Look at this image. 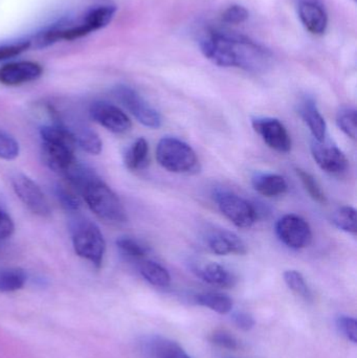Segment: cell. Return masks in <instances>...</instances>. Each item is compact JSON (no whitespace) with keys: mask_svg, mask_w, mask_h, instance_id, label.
<instances>
[{"mask_svg":"<svg viewBox=\"0 0 357 358\" xmlns=\"http://www.w3.org/2000/svg\"><path fill=\"white\" fill-rule=\"evenodd\" d=\"M205 58L220 67H236L249 73H264L272 64V55L251 38L234 31L211 29L201 41Z\"/></svg>","mask_w":357,"mask_h":358,"instance_id":"6da1fadb","label":"cell"},{"mask_svg":"<svg viewBox=\"0 0 357 358\" xmlns=\"http://www.w3.org/2000/svg\"><path fill=\"white\" fill-rule=\"evenodd\" d=\"M115 6H92L80 14L63 17L38 31L31 39V48H45L60 41H73L104 29L115 18Z\"/></svg>","mask_w":357,"mask_h":358,"instance_id":"7a4b0ae2","label":"cell"},{"mask_svg":"<svg viewBox=\"0 0 357 358\" xmlns=\"http://www.w3.org/2000/svg\"><path fill=\"white\" fill-rule=\"evenodd\" d=\"M82 196L99 218L113 223L127 221V213L119 196L100 178L90 182L82 192Z\"/></svg>","mask_w":357,"mask_h":358,"instance_id":"3957f363","label":"cell"},{"mask_svg":"<svg viewBox=\"0 0 357 358\" xmlns=\"http://www.w3.org/2000/svg\"><path fill=\"white\" fill-rule=\"evenodd\" d=\"M159 165L172 173L193 174L198 172L199 161L190 145L180 138L166 136L156 147Z\"/></svg>","mask_w":357,"mask_h":358,"instance_id":"277c9868","label":"cell"},{"mask_svg":"<svg viewBox=\"0 0 357 358\" xmlns=\"http://www.w3.org/2000/svg\"><path fill=\"white\" fill-rule=\"evenodd\" d=\"M71 240L75 254L100 267L104 259L106 243L100 229L86 219H77L71 224Z\"/></svg>","mask_w":357,"mask_h":358,"instance_id":"5b68a950","label":"cell"},{"mask_svg":"<svg viewBox=\"0 0 357 358\" xmlns=\"http://www.w3.org/2000/svg\"><path fill=\"white\" fill-rule=\"evenodd\" d=\"M42 159L52 171L62 174L75 161V144L73 138L61 129H50L43 134Z\"/></svg>","mask_w":357,"mask_h":358,"instance_id":"8992f818","label":"cell"},{"mask_svg":"<svg viewBox=\"0 0 357 358\" xmlns=\"http://www.w3.org/2000/svg\"><path fill=\"white\" fill-rule=\"evenodd\" d=\"M48 111L54 120V124L68 132L75 146H79L90 155H98L102 151V141L99 134L79 115L61 111L52 105H48Z\"/></svg>","mask_w":357,"mask_h":358,"instance_id":"52a82bcc","label":"cell"},{"mask_svg":"<svg viewBox=\"0 0 357 358\" xmlns=\"http://www.w3.org/2000/svg\"><path fill=\"white\" fill-rule=\"evenodd\" d=\"M214 199L221 214L240 229H249L255 224L258 213L255 206L245 198L228 189H217Z\"/></svg>","mask_w":357,"mask_h":358,"instance_id":"ba28073f","label":"cell"},{"mask_svg":"<svg viewBox=\"0 0 357 358\" xmlns=\"http://www.w3.org/2000/svg\"><path fill=\"white\" fill-rule=\"evenodd\" d=\"M113 94L119 103L145 127L157 129L161 126V117L156 109L149 105L136 90L129 86L119 85Z\"/></svg>","mask_w":357,"mask_h":358,"instance_id":"9c48e42d","label":"cell"},{"mask_svg":"<svg viewBox=\"0 0 357 358\" xmlns=\"http://www.w3.org/2000/svg\"><path fill=\"white\" fill-rule=\"evenodd\" d=\"M276 234L279 240L291 250L307 248L312 241L309 223L295 214L285 215L276 223Z\"/></svg>","mask_w":357,"mask_h":358,"instance_id":"30bf717a","label":"cell"},{"mask_svg":"<svg viewBox=\"0 0 357 358\" xmlns=\"http://www.w3.org/2000/svg\"><path fill=\"white\" fill-rule=\"evenodd\" d=\"M12 185L17 197L31 213L40 217L50 216V203L35 181L23 174H17L12 178Z\"/></svg>","mask_w":357,"mask_h":358,"instance_id":"8fae6325","label":"cell"},{"mask_svg":"<svg viewBox=\"0 0 357 358\" xmlns=\"http://www.w3.org/2000/svg\"><path fill=\"white\" fill-rule=\"evenodd\" d=\"M254 130L261 136L266 145L279 153H289L291 150V138L285 126L274 117H254L252 120Z\"/></svg>","mask_w":357,"mask_h":358,"instance_id":"7c38bea8","label":"cell"},{"mask_svg":"<svg viewBox=\"0 0 357 358\" xmlns=\"http://www.w3.org/2000/svg\"><path fill=\"white\" fill-rule=\"evenodd\" d=\"M310 149L316 165L326 173L335 176L347 170L349 163L347 157L337 145L327 138L324 141L312 140Z\"/></svg>","mask_w":357,"mask_h":358,"instance_id":"4fadbf2b","label":"cell"},{"mask_svg":"<svg viewBox=\"0 0 357 358\" xmlns=\"http://www.w3.org/2000/svg\"><path fill=\"white\" fill-rule=\"evenodd\" d=\"M89 115L94 122L113 134H125L132 126L129 117L122 109L104 101L92 103Z\"/></svg>","mask_w":357,"mask_h":358,"instance_id":"5bb4252c","label":"cell"},{"mask_svg":"<svg viewBox=\"0 0 357 358\" xmlns=\"http://www.w3.org/2000/svg\"><path fill=\"white\" fill-rule=\"evenodd\" d=\"M302 24L314 35H323L328 27V15L321 0H297Z\"/></svg>","mask_w":357,"mask_h":358,"instance_id":"9a60e30c","label":"cell"},{"mask_svg":"<svg viewBox=\"0 0 357 358\" xmlns=\"http://www.w3.org/2000/svg\"><path fill=\"white\" fill-rule=\"evenodd\" d=\"M43 73L41 65L31 61L10 62L0 67V83L18 86L39 79Z\"/></svg>","mask_w":357,"mask_h":358,"instance_id":"2e32d148","label":"cell"},{"mask_svg":"<svg viewBox=\"0 0 357 358\" xmlns=\"http://www.w3.org/2000/svg\"><path fill=\"white\" fill-rule=\"evenodd\" d=\"M207 245L217 256L245 255L247 244L237 234L228 229H214L207 236Z\"/></svg>","mask_w":357,"mask_h":358,"instance_id":"e0dca14e","label":"cell"},{"mask_svg":"<svg viewBox=\"0 0 357 358\" xmlns=\"http://www.w3.org/2000/svg\"><path fill=\"white\" fill-rule=\"evenodd\" d=\"M193 273L205 283L218 287L230 288L237 283V278L232 271L216 262H207L195 264Z\"/></svg>","mask_w":357,"mask_h":358,"instance_id":"ac0fdd59","label":"cell"},{"mask_svg":"<svg viewBox=\"0 0 357 358\" xmlns=\"http://www.w3.org/2000/svg\"><path fill=\"white\" fill-rule=\"evenodd\" d=\"M298 111L309 128L314 140L324 141L327 138V124L319 110L316 101L310 96H305L298 105Z\"/></svg>","mask_w":357,"mask_h":358,"instance_id":"d6986e66","label":"cell"},{"mask_svg":"<svg viewBox=\"0 0 357 358\" xmlns=\"http://www.w3.org/2000/svg\"><path fill=\"white\" fill-rule=\"evenodd\" d=\"M252 185L256 192L265 197L284 195L289 189L286 179L279 174L256 173L252 178Z\"/></svg>","mask_w":357,"mask_h":358,"instance_id":"ffe728a7","label":"cell"},{"mask_svg":"<svg viewBox=\"0 0 357 358\" xmlns=\"http://www.w3.org/2000/svg\"><path fill=\"white\" fill-rule=\"evenodd\" d=\"M62 176L68 180V182L82 194L86 187L92 181L99 178L98 174L84 164L79 163L77 159L73 162L66 168Z\"/></svg>","mask_w":357,"mask_h":358,"instance_id":"44dd1931","label":"cell"},{"mask_svg":"<svg viewBox=\"0 0 357 358\" xmlns=\"http://www.w3.org/2000/svg\"><path fill=\"white\" fill-rule=\"evenodd\" d=\"M126 167L131 171L144 169L149 163V144L144 138H138L129 147L124 157Z\"/></svg>","mask_w":357,"mask_h":358,"instance_id":"7402d4cb","label":"cell"},{"mask_svg":"<svg viewBox=\"0 0 357 358\" xmlns=\"http://www.w3.org/2000/svg\"><path fill=\"white\" fill-rule=\"evenodd\" d=\"M140 273L147 282L155 287H168L171 283L169 271L155 261H143L140 264Z\"/></svg>","mask_w":357,"mask_h":358,"instance_id":"603a6c76","label":"cell"},{"mask_svg":"<svg viewBox=\"0 0 357 358\" xmlns=\"http://www.w3.org/2000/svg\"><path fill=\"white\" fill-rule=\"evenodd\" d=\"M197 304L205 308L211 309L219 315H228L232 313L234 303L228 294H220V292H203L197 294Z\"/></svg>","mask_w":357,"mask_h":358,"instance_id":"cb8c5ba5","label":"cell"},{"mask_svg":"<svg viewBox=\"0 0 357 358\" xmlns=\"http://www.w3.org/2000/svg\"><path fill=\"white\" fill-rule=\"evenodd\" d=\"M150 350L155 358H191L177 343L168 338H153Z\"/></svg>","mask_w":357,"mask_h":358,"instance_id":"d4e9b609","label":"cell"},{"mask_svg":"<svg viewBox=\"0 0 357 358\" xmlns=\"http://www.w3.org/2000/svg\"><path fill=\"white\" fill-rule=\"evenodd\" d=\"M27 273L17 267L0 268V292H14L20 290L27 283Z\"/></svg>","mask_w":357,"mask_h":358,"instance_id":"484cf974","label":"cell"},{"mask_svg":"<svg viewBox=\"0 0 357 358\" xmlns=\"http://www.w3.org/2000/svg\"><path fill=\"white\" fill-rule=\"evenodd\" d=\"M333 224L346 233L356 235L357 231L356 210L352 206H342L331 217Z\"/></svg>","mask_w":357,"mask_h":358,"instance_id":"4316f807","label":"cell"},{"mask_svg":"<svg viewBox=\"0 0 357 358\" xmlns=\"http://www.w3.org/2000/svg\"><path fill=\"white\" fill-rule=\"evenodd\" d=\"M283 279L287 287L295 292L297 296H301L304 300L309 301L312 299V292L307 285L305 278L300 271H286L283 273Z\"/></svg>","mask_w":357,"mask_h":358,"instance_id":"83f0119b","label":"cell"},{"mask_svg":"<svg viewBox=\"0 0 357 358\" xmlns=\"http://www.w3.org/2000/svg\"><path fill=\"white\" fill-rule=\"evenodd\" d=\"M117 246L124 256L131 259H144L149 254V248L131 237H121L117 240Z\"/></svg>","mask_w":357,"mask_h":358,"instance_id":"f1b7e54d","label":"cell"},{"mask_svg":"<svg viewBox=\"0 0 357 358\" xmlns=\"http://www.w3.org/2000/svg\"><path fill=\"white\" fill-rule=\"evenodd\" d=\"M357 113L351 107L342 108L337 115V125L348 138L356 140L357 131Z\"/></svg>","mask_w":357,"mask_h":358,"instance_id":"f546056e","label":"cell"},{"mask_svg":"<svg viewBox=\"0 0 357 358\" xmlns=\"http://www.w3.org/2000/svg\"><path fill=\"white\" fill-rule=\"evenodd\" d=\"M298 176L301 179L302 183H303L304 187L306 191L309 194L310 197L314 200V201L319 202L321 204H325L327 202V197L323 192L322 187L319 185L316 179L312 176V174L306 172L305 170L296 169Z\"/></svg>","mask_w":357,"mask_h":358,"instance_id":"4dcf8cb0","label":"cell"},{"mask_svg":"<svg viewBox=\"0 0 357 358\" xmlns=\"http://www.w3.org/2000/svg\"><path fill=\"white\" fill-rule=\"evenodd\" d=\"M54 195L63 208L67 212L75 213L81 208V200L71 189L58 185L54 187Z\"/></svg>","mask_w":357,"mask_h":358,"instance_id":"1f68e13d","label":"cell"},{"mask_svg":"<svg viewBox=\"0 0 357 358\" xmlns=\"http://www.w3.org/2000/svg\"><path fill=\"white\" fill-rule=\"evenodd\" d=\"M18 142L10 134L0 129V159L4 161H13L19 155Z\"/></svg>","mask_w":357,"mask_h":358,"instance_id":"d6a6232c","label":"cell"},{"mask_svg":"<svg viewBox=\"0 0 357 358\" xmlns=\"http://www.w3.org/2000/svg\"><path fill=\"white\" fill-rule=\"evenodd\" d=\"M29 48H31L29 39L4 42V43L0 44V62L22 54L23 52L29 50Z\"/></svg>","mask_w":357,"mask_h":358,"instance_id":"836d02e7","label":"cell"},{"mask_svg":"<svg viewBox=\"0 0 357 358\" xmlns=\"http://www.w3.org/2000/svg\"><path fill=\"white\" fill-rule=\"evenodd\" d=\"M335 324H337V330L344 338H347L354 344H356L357 323L354 317H348V315H340L335 321Z\"/></svg>","mask_w":357,"mask_h":358,"instance_id":"e575fe53","label":"cell"},{"mask_svg":"<svg viewBox=\"0 0 357 358\" xmlns=\"http://www.w3.org/2000/svg\"><path fill=\"white\" fill-rule=\"evenodd\" d=\"M247 18H249V12L247 8L238 6V4L228 6L222 14V20L226 23H230V24H239V23L245 22Z\"/></svg>","mask_w":357,"mask_h":358,"instance_id":"d590c367","label":"cell"},{"mask_svg":"<svg viewBox=\"0 0 357 358\" xmlns=\"http://www.w3.org/2000/svg\"><path fill=\"white\" fill-rule=\"evenodd\" d=\"M211 342L216 346L221 347V348L228 349V350H237L239 348L238 341L236 338L226 331H216L212 334L210 338Z\"/></svg>","mask_w":357,"mask_h":358,"instance_id":"8d00e7d4","label":"cell"},{"mask_svg":"<svg viewBox=\"0 0 357 358\" xmlns=\"http://www.w3.org/2000/svg\"><path fill=\"white\" fill-rule=\"evenodd\" d=\"M232 320L237 328L242 331H251L256 325L255 319L247 311H235Z\"/></svg>","mask_w":357,"mask_h":358,"instance_id":"74e56055","label":"cell"},{"mask_svg":"<svg viewBox=\"0 0 357 358\" xmlns=\"http://www.w3.org/2000/svg\"><path fill=\"white\" fill-rule=\"evenodd\" d=\"M15 231V224L10 215L0 208V241L8 239Z\"/></svg>","mask_w":357,"mask_h":358,"instance_id":"f35d334b","label":"cell"}]
</instances>
